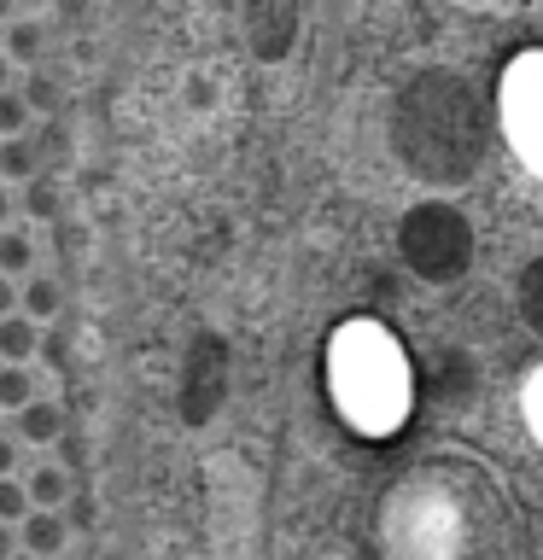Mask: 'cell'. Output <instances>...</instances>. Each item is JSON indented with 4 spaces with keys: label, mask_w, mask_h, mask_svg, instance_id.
Listing matches in <instances>:
<instances>
[{
    "label": "cell",
    "mask_w": 543,
    "mask_h": 560,
    "mask_svg": "<svg viewBox=\"0 0 543 560\" xmlns=\"http://www.w3.org/2000/svg\"><path fill=\"white\" fill-rule=\"evenodd\" d=\"M18 467H24V444L12 432H0V479H18Z\"/></svg>",
    "instance_id": "obj_17"
},
{
    "label": "cell",
    "mask_w": 543,
    "mask_h": 560,
    "mask_svg": "<svg viewBox=\"0 0 543 560\" xmlns=\"http://www.w3.org/2000/svg\"><path fill=\"white\" fill-rule=\"evenodd\" d=\"M0 52H7V65H35V59H42V30L24 24V18H12V24H7V47H0Z\"/></svg>",
    "instance_id": "obj_12"
},
{
    "label": "cell",
    "mask_w": 543,
    "mask_h": 560,
    "mask_svg": "<svg viewBox=\"0 0 543 560\" xmlns=\"http://www.w3.org/2000/svg\"><path fill=\"white\" fill-rule=\"evenodd\" d=\"M42 175V152H35V140H0V182H35Z\"/></svg>",
    "instance_id": "obj_9"
},
{
    "label": "cell",
    "mask_w": 543,
    "mask_h": 560,
    "mask_svg": "<svg viewBox=\"0 0 543 560\" xmlns=\"http://www.w3.org/2000/svg\"><path fill=\"white\" fill-rule=\"evenodd\" d=\"M18 210H24L30 222H53V217H59V187H53L47 175H35V182L18 192Z\"/></svg>",
    "instance_id": "obj_11"
},
{
    "label": "cell",
    "mask_w": 543,
    "mask_h": 560,
    "mask_svg": "<svg viewBox=\"0 0 543 560\" xmlns=\"http://www.w3.org/2000/svg\"><path fill=\"white\" fill-rule=\"evenodd\" d=\"M12 438H18V444H59V438H65V409H59V402H47V397H35L30 409L12 415Z\"/></svg>",
    "instance_id": "obj_5"
},
{
    "label": "cell",
    "mask_w": 543,
    "mask_h": 560,
    "mask_svg": "<svg viewBox=\"0 0 543 560\" xmlns=\"http://www.w3.org/2000/svg\"><path fill=\"white\" fill-rule=\"evenodd\" d=\"M333 397H339L345 420L368 438L403 427L409 415V362H403L397 339L374 322H350L333 339Z\"/></svg>",
    "instance_id": "obj_1"
},
{
    "label": "cell",
    "mask_w": 543,
    "mask_h": 560,
    "mask_svg": "<svg viewBox=\"0 0 543 560\" xmlns=\"http://www.w3.org/2000/svg\"><path fill=\"white\" fill-rule=\"evenodd\" d=\"M30 122H35V112L24 105V94H18V88H7V94H0V140H24Z\"/></svg>",
    "instance_id": "obj_13"
},
{
    "label": "cell",
    "mask_w": 543,
    "mask_h": 560,
    "mask_svg": "<svg viewBox=\"0 0 543 560\" xmlns=\"http://www.w3.org/2000/svg\"><path fill=\"white\" fill-rule=\"evenodd\" d=\"M24 490H30V508H35V514H65L70 497H77V485H70V467H65V462H42V467H30Z\"/></svg>",
    "instance_id": "obj_3"
},
{
    "label": "cell",
    "mask_w": 543,
    "mask_h": 560,
    "mask_svg": "<svg viewBox=\"0 0 543 560\" xmlns=\"http://www.w3.org/2000/svg\"><path fill=\"white\" fill-rule=\"evenodd\" d=\"M12 88V65H7V52H0V94Z\"/></svg>",
    "instance_id": "obj_21"
},
{
    "label": "cell",
    "mask_w": 543,
    "mask_h": 560,
    "mask_svg": "<svg viewBox=\"0 0 543 560\" xmlns=\"http://www.w3.org/2000/svg\"><path fill=\"white\" fill-rule=\"evenodd\" d=\"M12 210H18V199L7 192V182H0V234H7V228H12Z\"/></svg>",
    "instance_id": "obj_19"
},
{
    "label": "cell",
    "mask_w": 543,
    "mask_h": 560,
    "mask_svg": "<svg viewBox=\"0 0 543 560\" xmlns=\"http://www.w3.org/2000/svg\"><path fill=\"white\" fill-rule=\"evenodd\" d=\"M497 117H502V135L515 147V158L532 175H543V52H520L502 70Z\"/></svg>",
    "instance_id": "obj_2"
},
{
    "label": "cell",
    "mask_w": 543,
    "mask_h": 560,
    "mask_svg": "<svg viewBox=\"0 0 543 560\" xmlns=\"http://www.w3.org/2000/svg\"><path fill=\"white\" fill-rule=\"evenodd\" d=\"M35 402V368H0V415H18Z\"/></svg>",
    "instance_id": "obj_10"
},
{
    "label": "cell",
    "mask_w": 543,
    "mask_h": 560,
    "mask_svg": "<svg viewBox=\"0 0 543 560\" xmlns=\"http://www.w3.org/2000/svg\"><path fill=\"white\" fill-rule=\"evenodd\" d=\"M520 409L532 420V432L543 438V368H532V380H525V392H520Z\"/></svg>",
    "instance_id": "obj_16"
},
{
    "label": "cell",
    "mask_w": 543,
    "mask_h": 560,
    "mask_svg": "<svg viewBox=\"0 0 543 560\" xmlns=\"http://www.w3.org/2000/svg\"><path fill=\"white\" fill-rule=\"evenodd\" d=\"M35 350H42V327L24 322V315H7L0 322V368H30Z\"/></svg>",
    "instance_id": "obj_6"
},
{
    "label": "cell",
    "mask_w": 543,
    "mask_h": 560,
    "mask_svg": "<svg viewBox=\"0 0 543 560\" xmlns=\"http://www.w3.org/2000/svg\"><path fill=\"white\" fill-rule=\"evenodd\" d=\"M59 304H65V298H59V287H53V275H30L24 287H18V315H24V322H35V327L53 322V315H59Z\"/></svg>",
    "instance_id": "obj_7"
},
{
    "label": "cell",
    "mask_w": 543,
    "mask_h": 560,
    "mask_svg": "<svg viewBox=\"0 0 543 560\" xmlns=\"http://www.w3.org/2000/svg\"><path fill=\"white\" fill-rule=\"evenodd\" d=\"M18 555V532H12V525H0V560H12Z\"/></svg>",
    "instance_id": "obj_20"
},
{
    "label": "cell",
    "mask_w": 543,
    "mask_h": 560,
    "mask_svg": "<svg viewBox=\"0 0 543 560\" xmlns=\"http://www.w3.org/2000/svg\"><path fill=\"white\" fill-rule=\"evenodd\" d=\"M7 315H18V280L0 275V322H7Z\"/></svg>",
    "instance_id": "obj_18"
},
{
    "label": "cell",
    "mask_w": 543,
    "mask_h": 560,
    "mask_svg": "<svg viewBox=\"0 0 543 560\" xmlns=\"http://www.w3.org/2000/svg\"><path fill=\"white\" fill-rule=\"evenodd\" d=\"M0 275L18 280V287L35 275V240H30V228H7V234H0Z\"/></svg>",
    "instance_id": "obj_8"
},
{
    "label": "cell",
    "mask_w": 543,
    "mask_h": 560,
    "mask_svg": "<svg viewBox=\"0 0 543 560\" xmlns=\"http://www.w3.org/2000/svg\"><path fill=\"white\" fill-rule=\"evenodd\" d=\"M30 514H35V508H30L24 479H0V525H12V532H18V525H24Z\"/></svg>",
    "instance_id": "obj_14"
},
{
    "label": "cell",
    "mask_w": 543,
    "mask_h": 560,
    "mask_svg": "<svg viewBox=\"0 0 543 560\" xmlns=\"http://www.w3.org/2000/svg\"><path fill=\"white\" fill-rule=\"evenodd\" d=\"M65 542H70L65 514H30L24 525H18V549L35 555V560H65Z\"/></svg>",
    "instance_id": "obj_4"
},
{
    "label": "cell",
    "mask_w": 543,
    "mask_h": 560,
    "mask_svg": "<svg viewBox=\"0 0 543 560\" xmlns=\"http://www.w3.org/2000/svg\"><path fill=\"white\" fill-rule=\"evenodd\" d=\"M18 94H24V105H30V112H59V82H53V77H42V70H30V82L18 88Z\"/></svg>",
    "instance_id": "obj_15"
}]
</instances>
